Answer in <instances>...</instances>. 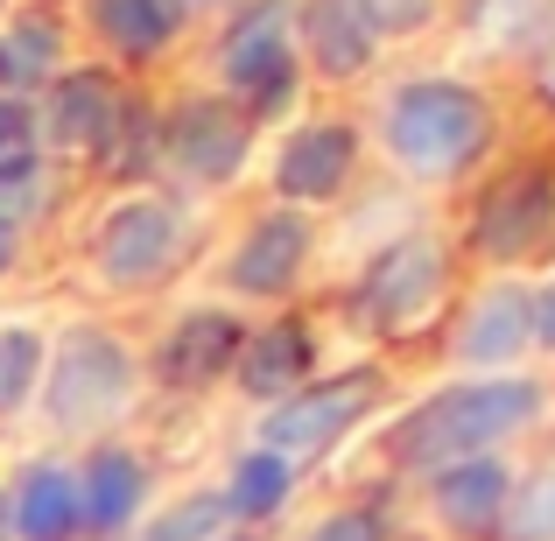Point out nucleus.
<instances>
[{
	"label": "nucleus",
	"mask_w": 555,
	"mask_h": 541,
	"mask_svg": "<svg viewBox=\"0 0 555 541\" xmlns=\"http://www.w3.org/2000/svg\"><path fill=\"white\" fill-rule=\"evenodd\" d=\"M542 415V387L534 379H472V387H443L393 429V458L415 472H443L464 458H492L514 429Z\"/></svg>",
	"instance_id": "nucleus-1"
},
{
	"label": "nucleus",
	"mask_w": 555,
	"mask_h": 541,
	"mask_svg": "<svg viewBox=\"0 0 555 541\" xmlns=\"http://www.w3.org/2000/svg\"><path fill=\"white\" fill-rule=\"evenodd\" d=\"M492 113L457 78H415L387 99V155L422 183H450L486 155Z\"/></svg>",
	"instance_id": "nucleus-2"
},
{
	"label": "nucleus",
	"mask_w": 555,
	"mask_h": 541,
	"mask_svg": "<svg viewBox=\"0 0 555 541\" xmlns=\"http://www.w3.org/2000/svg\"><path fill=\"white\" fill-rule=\"evenodd\" d=\"M134 401V359L113 331H64L50 352V373H42V408H50L56 429H99L106 415Z\"/></svg>",
	"instance_id": "nucleus-3"
},
{
	"label": "nucleus",
	"mask_w": 555,
	"mask_h": 541,
	"mask_svg": "<svg viewBox=\"0 0 555 541\" xmlns=\"http://www.w3.org/2000/svg\"><path fill=\"white\" fill-rule=\"evenodd\" d=\"M366 401H373V373H345V379H324V387H310V394H288V401H274L268 415H260V450H274V458H288V464L317 458V450H331L366 415Z\"/></svg>",
	"instance_id": "nucleus-4"
},
{
	"label": "nucleus",
	"mask_w": 555,
	"mask_h": 541,
	"mask_svg": "<svg viewBox=\"0 0 555 541\" xmlns=\"http://www.w3.org/2000/svg\"><path fill=\"white\" fill-rule=\"evenodd\" d=\"M225 85L246 99L254 113L282 106L288 85H296V50H288V0H260L232 22L225 36V56H218Z\"/></svg>",
	"instance_id": "nucleus-5"
},
{
	"label": "nucleus",
	"mask_w": 555,
	"mask_h": 541,
	"mask_svg": "<svg viewBox=\"0 0 555 541\" xmlns=\"http://www.w3.org/2000/svg\"><path fill=\"white\" fill-rule=\"evenodd\" d=\"M183 254V218L163 197H127L120 211H106L99 226V274L113 288H141Z\"/></svg>",
	"instance_id": "nucleus-6"
},
{
	"label": "nucleus",
	"mask_w": 555,
	"mask_h": 541,
	"mask_svg": "<svg viewBox=\"0 0 555 541\" xmlns=\"http://www.w3.org/2000/svg\"><path fill=\"white\" fill-rule=\"evenodd\" d=\"M436 288H443V246L408 232V240H393L387 254L373 260L366 288H359V317L379 324V331H408V324L429 317Z\"/></svg>",
	"instance_id": "nucleus-7"
},
{
	"label": "nucleus",
	"mask_w": 555,
	"mask_h": 541,
	"mask_svg": "<svg viewBox=\"0 0 555 541\" xmlns=\"http://www.w3.org/2000/svg\"><path fill=\"white\" fill-rule=\"evenodd\" d=\"M548 232H555V177L542 163H528V169H514V177H500L486 190L472 240L486 246L492 260H520V254H534Z\"/></svg>",
	"instance_id": "nucleus-8"
},
{
	"label": "nucleus",
	"mask_w": 555,
	"mask_h": 541,
	"mask_svg": "<svg viewBox=\"0 0 555 541\" xmlns=\"http://www.w3.org/2000/svg\"><path fill=\"white\" fill-rule=\"evenodd\" d=\"M246 149H254L246 113L218 106V99H190L177 120H169V163L197 183H232L246 169Z\"/></svg>",
	"instance_id": "nucleus-9"
},
{
	"label": "nucleus",
	"mask_w": 555,
	"mask_h": 541,
	"mask_svg": "<svg viewBox=\"0 0 555 541\" xmlns=\"http://www.w3.org/2000/svg\"><path fill=\"white\" fill-rule=\"evenodd\" d=\"M352 163H359V141L345 120H310L296 127V134L282 141V155H274V190L296 204H324L338 197L345 183H352Z\"/></svg>",
	"instance_id": "nucleus-10"
},
{
	"label": "nucleus",
	"mask_w": 555,
	"mask_h": 541,
	"mask_svg": "<svg viewBox=\"0 0 555 541\" xmlns=\"http://www.w3.org/2000/svg\"><path fill=\"white\" fill-rule=\"evenodd\" d=\"M310 260V218L302 211H268L254 218V232L232 254V288L240 296H282Z\"/></svg>",
	"instance_id": "nucleus-11"
},
{
	"label": "nucleus",
	"mask_w": 555,
	"mask_h": 541,
	"mask_svg": "<svg viewBox=\"0 0 555 541\" xmlns=\"http://www.w3.org/2000/svg\"><path fill=\"white\" fill-rule=\"evenodd\" d=\"M534 345V296L514 282H492L457 324V359L464 365H514Z\"/></svg>",
	"instance_id": "nucleus-12"
},
{
	"label": "nucleus",
	"mask_w": 555,
	"mask_h": 541,
	"mask_svg": "<svg viewBox=\"0 0 555 541\" xmlns=\"http://www.w3.org/2000/svg\"><path fill=\"white\" fill-rule=\"evenodd\" d=\"M240 345H246V331L232 324L225 310H190L183 324L163 338L155 373H163V387H211V379L240 359Z\"/></svg>",
	"instance_id": "nucleus-13"
},
{
	"label": "nucleus",
	"mask_w": 555,
	"mask_h": 541,
	"mask_svg": "<svg viewBox=\"0 0 555 541\" xmlns=\"http://www.w3.org/2000/svg\"><path fill=\"white\" fill-rule=\"evenodd\" d=\"M8 528L14 541H78V478L64 472L56 458H36L22 478H14L8 500Z\"/></svg>",
	"instance_id": "nucleus-14"
},
{
	"label": "nucleus",
	"mask_w": 555,
	"mask_h": 541,
	"mask_svg": "<svg viewBox=\"0 0 555 541\" xmlns=\"http://www.w3.org/2000/svg\"><path fill=\"white\" fill-rule=\"evenodd\" d=\"M506 500H514V478H506L500 458H464V464H443V472H436V514L472 541L500 534Z\"/></svg>",
	"instance_id": "nucleus-15"
},
{
	"label": "nucleus",
	"mask_w": 555,
	"mask_h": 541,
	"mask_svg": "<svg viewBox=\"0 0 555 541\" xmlns=\"http://www.w3.org/2000/svg\"><path fill=\"white\" fill-rule=\"evenodd\" d=\"M141 500H149L141 458H127V450H92V464H85V478H78V528L113 541V534H127V520L141 514Z\"/></svg>",
	"instance_id": "nucleus-16"
},
{
	"label": "nucleus",
	"mask_w": 555,
	"mask_h": 541,
	"mask_svg": "<svg viewBox=\"0 0 555 541\" xmlns=\"http://www.w3.org/2000/svg\"><path fill=\"white\" fill-rule=\"evenodd\" d=\"M56 149H106L120 134V99L99 70H64L50 78V113H42Z\"/></svg>",
	"instance_id": "nucleus-17"
},
{
	"label": "nucleus",
	"mask_w": 555,
	"mask_h": 541,
	"mask_svg": "<svg viewBox=\"0 0 555 541\" xmlns=\"http://www.w3.org/2000/svg\"><path fill=\"white\" fill-rule=\"evenodd\" d=\"M302 42H310V64L324 78H359L373 64V22L366 0H310L302 8Z\"/></svg>",
	"instance_id": "nucleus-18"
},
{
	"label": "nucleus",
	"mask_w": 555,
	"mask_h": 541,
	"mask_svg": "<svg viewBox=\"0 0 555 541\" xmlns=\"http://www.w3.org/2000/svg\"><path fill=\"white\" fill-rule=\"evenodd\" d=\"M232 373H240V387L254 394V401H288V387L310 373V331H302L296 317L268 324L260 338H246V345H240Z\"/></svg>",
	"instance_id": "nucleus-19"
},
{
	"label": "nucleus",
	"mask_w": 555,
	"mask_h": 541,
	"mask_svg": "<svg viewBox=\"0 0 555 541\" xmlns=\"http://www.w3.org/2000/svg\"><path fill=\"white\" fill-rule=\"evenodd\" d=\"M85 14H92V28L120 56H155L183 22L177 0H85Z\"/></svg>",
	"instance_id": "nucleus-20"
},
{
	"label": "nucleus",
	"mask_w": 555,
	"mask_h": 541,
	"mask_svg": "<svg viewBox=\"0 0 555 541\" xmlns=\"http://www.w3.org/2000/svg\"><path fill=\"white\" fill-rule=\"evenodd\" d=\"M56 56H64V36H56V22H14L0 28V99L8 92H36L42 78H56Z\"/></svg>",
	"instance_id": "nucleus-21"
},
{
	"label": "nucleus",
	"mask_w": 555,
	"mask_h": 541,
	"mask_svg": "<svg viewBox=\"0 0 555 541\" xmlns=\"http://www.w3.org/2000/svg\"><path fill=\"white\" fill-rule=\"evenodd\" d=\"M296 492V464L274 458V450H246L240 464H232V486H225V506L246 520H268L282 514V500Z\"/></svg>",
	"instance_id": "nucleus-22"
},
{
	"label": "nucleus",
	"mask_w": 555,
	"mask_h": 541,
	"mask_svg": "<svg viewBox=\"0 0 555 541\" xmlns=\"http://www.w3.org/2000/svg\"><path fill=\"white\" fill-rule=\"evenodd\" d=\"M36 379H42V331L0 324V415H14L36 394Z\"/></svg>",
	"instance_id": "nucleus-23"
},
{
	"label": "nucleus",
	"mask_w": 555,
	"mask_h": 541,
	"mask_svg": "<svg viewBox=\"0 0 555 541\" xmlns=\"http://www.w3.org/2000/svg\"><path fill=\"white\" fill-rule=\"evenodd\" d=\"M42 197H50L42 155L8 149V155H0V226H22V218H36V211H42Z\"/></svg>",
	"instance_id": "nucleus-24"
},
{
	"label": "nucleus",
	"mask_w": 555,
	"mask_h": 541,
	"mask_svg": "<svg viewBox=\"0 0 555 541\" xmlns=\"http://www.w3.org/2000/svg\"><path fill=\"white\" fill-rule=\"evenodd\" d=\"M506 541H555V464L506 500Z\"/></svg>",
	"instance_id": "nucleus-25"
},
{
	"label": "nucleus",
	"mask_w": 555,
	"mask_h": 541,
	"mask_svg": "<svg viewBox=\"0 0 555 541\" xmlns=\"http://www.w3.org/2000/svg\"><path fill=\"white\" fill-rule=\"evenodd\" d=\"M225 492H190V500H177L163 520L149 528V541H218V528H225Z\"/></svg>",
	"instance_id": "nucleus-26"
},
{
	"label": "nucleus",
	"mask_w": 555,
	"mask_h": 541,
	"mask_svg": "<svg viewBox=\"0 0 555 541\" xmlns=\"http://www.w3.org/2000/svg\"><path fill=\"white\" fill-rule=\"evenodd\" d=\"M548 22V0H472V28L486 42H528Z\"/></svg>",
	"instance_id": "nucleus-27"
},
{
	"label": "nucleus",
	"mask_w": 555,
	"mask_h": 541,
	"mask_svg": "<svg viewBox=\"0 0 555 541\" xmlns=\"http://www.w3.org/2000/svg\"><path fill=\"white\" fill-rule=\"evenodd\" d=\"M310 541H387V520L373 506H338V514H324L310 528Z\"/></svg>",
	"instance_id": "nucleus-28"
},
{
	"label": "nucleus",
	"mask_w": 555,
	"mask_h": 541,
	"mask_svg": "<svg viewBox=\"0 0 555 541\" xmlns=\"http://www.w3.org/2000/svg\"><path fill=\"white\" fill-rule=\"evenodd\" d=\"M429 14H436V0H366L373 36H408V28H422Z\"/></svg>",
	"instance_id": "nucleus-29"
},
{
	"label": "nucleus",
	"mask_w": 555,
	"mask_h": 541,
	"mask_svg": "<svg viewBox=\"0 0 555 541\" xmlns=\"http://www.w3.org/2000/svg\"><path fill=\"white\" fill-rule=\"evenodd\" d=\"M534 345H548V352H555V282L534 296Z\"/></svg>",
	"instance_id": "nucleus-30"
},
{
	"label": "nucleus",
	"mask_w": 555,
	"mask_h": 541,
	"mask_svg": "<svg viewBox=\"0 0 555 541\" xmlns=\"http://www.w3.org/2000/svg\"><path fill=\"white\" fill-rule=\"evenodd\" d=\"M22 106H14V99H0V155H8V149H22Z\"/></svg>",
	"instance_id": "nucleus-31"
},
{
	"label": "nucleus",
	"mask_w": 555,
	"mask_h": 541,
	"mask_svg": "<svg viewBox=\"0 0 555 541\" xmlns=\"http://www.w3.org/2000/svg\"><path fill=\"white\" fill-rule=\"evenodd\" d=\"M14 268V226H0V274Z\"/></svg>",
	"instance_id": "nucleus-32"
},
{
	"label": "nucleus",
	"mask_w": 555,
	"mask_h": 541,
	"mask_svg": "<svg viewBox=\"0 0 555 541\" xmlns=\"http://www.w3.org/2000/svg\"><path fill=\"white\" fill-rule=\"evenodd\" d=\"M190 8H225V0H177V14H190Z\"/></svg>",
	"instance_id": "nucleus-33"
},
{
	"label": "nucleus",
	"mask_w": 555,
	"mask_h": 541,
	"mask_svg": "<svg viewBox=\"0 0 555 541\" xmlns=\"http://www.w3.org/2000/svg\"><path fill=\"white\" fill-rule=\"evenodd\" d=\"M232 541H246V534H232Z\"/></svg>",
	"instance_id": "nucleus-34"
}]
</instances>
